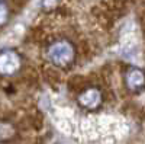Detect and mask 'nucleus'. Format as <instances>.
<instances>
[{
	"instance_id": "obj_1",
	"label": "nucleus",
	"mask_w": 145,
	"mask_h": 144,
	"mask_svg": "<svg viewBox=\"0 0 145 144\" xmlns=\"http://www.w3.org/2000/svg\"><path fill=\"white\" fill-rule=\"evenodd\" d=\"M48 58L57 67H67L74 60V47L65 39L55 41L48 48Z\"/></svg>"
},
{
	"instance_id": "obj_2",
	"label": "nucleus",
	"mask_w": 145,
	"mask_h": 144,
	"mask_svg": "<svg viewBox=\"0 0 145 144\" xmlns=\"http://www.w3.org/2000/svg\"><path fill=\"white\" fill-rule=\"evenodd\" d=\"M22 66L20 55L13 50H5L0 53V74L13 76Z\"/></svg>"
},
{
	"instance_id": "obj_3",
	"label": "nucleus",
	"mask_w": 145,
	"mask_h": 144,
	"mask_svg": "<svg viewBox=\"0 0 145 144\" xmlns=\"http://www.w3.org/2000/svg\"><path fill=\"white\" fill-rule=\"evenodd\" d=\"M78 103L80 106L86 108V109H96L99 108L103 102V96H102V92L96 87H90V89H86L84 92H81L78 95Z\"/></svg>"
},
{
	"instance_id": "obj_4",
	"label": "nucleus",
	"mask_w": 145,
	"mask_h": 144,
	"mask_svg": "<svg viewBox=\"0 0 145 144\" xmlns=\"http://www.w3.org/2000/svg\"><path fill=\"white\" fill-rule=\"evenodd\" d=\"M125 85L129 90L138 92L145 86V73L138 67H131L125 73Z\"/></svg>"
},
{
	"instance_id": "obj_5",
	"label": "nucleus",
	"mask_w": 145,
	"mask_h": 144,
	"mask_svg": "<svg viewBox=\"0 0 145 144\" xmlns=\"http://www.w3.org/2000/svg\"><path fill=\"white\" fill-rule=\"evenodd\" d=\"M15 134V130L10 124L0 122V140H7Z\"/></svg>"
},
{
	"instance_id": "obj_6",
	"label": "nucleus",
	"mask_w": 145,
	"mask_h": 144,
	"mask_svg": "<svg viewBox=\"0 0 145 144\" xmlns=\"http://www.w3.org/2000/svg\"><path fill=\"white\" fill-rule=\"evenodd\" d=\"M7 15H9V10H7L6 2H5V0H0V26L6 22Z\"/></svg>"
},
{
	"instance_id": "obj_7",
	"label": "nucleus",
	"mask_w": 145,
	"mask_h": 144,
	"mask_svg": "<svg viewBox=\"0 0 145 144\" xmlns=\"http://www.w3.org/2000/svg\"><path fill=\"white\" fill-rule=\"evenodd\" d=\"M57 3H58V0H42L41 6H42V9H45V10H51L52 7L57 6Z\"/></svg>"
}]
</instances>
